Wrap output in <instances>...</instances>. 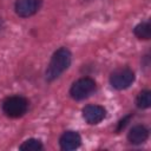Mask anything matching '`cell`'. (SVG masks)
Masks as SVG:
<instances>
[{"label":"cell","mask_w":151,"mask_h":151,"mask_svg":"<svg viewBox=\"0 0 151 151\" xmlns=\"http://www.w3.org/2000/svg\"><path fill=\"white\" fill-rule=\"evenodd\" d=\"M71 60H72L71 52L66 47H61V48L57 50L53 53V55L50 60V64L47 66L46 80L52 81V80L57 79L64 71H66L68 68Z\"/></svg>","instance_id":"obj_1"},{"label":"cell","mask_w":151,"mask_h":151,"mask_svg":"<svg viewBox=\"0 0 151 151\" xmlns=\"http://www.w3.org/2000/svg\"><path fill=\"white\" fill-rule=\"evenodd\" d=\"M28 109V101L21 96H12L4 100L2 111L7 117L19 118L22 117Z\"/></svg>","instance_id":"obj_2"},{"label":"cell","mask_w":151,"mask_h":151,"mask_svg":"<svg viewBox=\"0 0 151 151\" xmlns=\"http://www.w3.org/2000/svg\"><path fill=\"white\" fill-rule=\"evenodd\" d=\"M96 90V83L91 78H80L73 83L70 88V94L76 100H83L93 93Z\"/></svg>","instance_id":"obj_3"},{"label":"cell","mask_w":151,"mask_h":151,"mask_svg":"<svg viewBox=\"0 0 151 151\" xmlns=\"http://www.w3.org/2000/svg\"><path fill=\"white\" fill-rule=\"evenodd\" d=\"M133 81H134V73L132 72V70L127 67L116 70L110 77L111 85L117 90L127 88Z\"/></svg>","instance_id":"obj_4"},{"label":"cell","mask_w":151,"mask_h":151,"mask_svg":"<svg viewBox=\"0 0 151 151\" xmlns=\"http://www.w3.org/2000/svg\"><path fill=\"white\" fill-rule=\"evenodd\" d=\"M40 5V0H17L15 13L21 18H28L39 11Z\"/></svg>","instance_id":"obj_5"},{"label":"cell","mask_w":151,"mask_h":151,"mask_svg":"<svg viewBox=\"0 0 151 151\" xmlns=\"http://www.w3.org/2000/svg\"><path fill=\"white\" fill-rule=\"evenodd\" d=\"M106 116V111L99 105H87L83 109V117L88 124H98Z\"/></svg>","instance_id":"obj_6"},{"label":"cell","mask_w":151,"mask_h":151,"mask_svg":"<svg viewBox=\"0 0 151 151\" xmlns=\"http://www.w3.org/2000/svg\"><path fill=\"white\" fill-rule=\"evenodd\" d=\"M60 147L65 151H71L76 150L80 146L81 144V138L80 134L76 131H66L59 139Z\"/></svg>","instance_id":"obj_7"},{"label":"cell","mask_w":151,"mask_h":151,"mask_svg":"<svg viewBox=\"0 0 151 151\" xmlns=\"http://www.w3.org/2000/svg\"><path fill=\"white\" fill-rule=\"evenodd\" d=\"M147 137H149V131H147V129H146L145 126H143V125L133 126V127L130 130L129 134H127L129 142L132 143V144H136V145L144 143V142L147 139Z\"/></svg>","instance_id":"obj_8"},{"label":"cell","mask_w":151,"mask_h":151,"mask_svg":"<svg viewBox=\"0 0 151 151\" xmlns=\"http://www.w3.org/2000/svg\"><path fill=\"white\" fill-rule=\"evenodd\" d=\"M134 35L139 39H150L151 37V26H150V22L149 21H143L140 24H138L136 27H134Z\"/></svg>","instance_id":"obj_9"},{"label":"cell","mask_w":151,"mask_h":151,"mask_svg":"<svg viewBox=\"0 0 151 151\" xmlns=\"http://www.w3.org/2000/svg\"><path fill=\"white\" fill-rule=\"evenodd\" d=\"M20 150L22 151H39L42 149V144L39 139H35V138H29L27 140H25L20 146H19Z\"/></svg>","instance_id":"obj_10"},{"label":"cell","mask_w":151,"mask_h":151,"mask_svg":"<svg viewBox=\"0 0 151 151\" xmlns=\"http://www.w3.org/2000/svg\"><path fill=\"white\" fill-rule=\"evenodd\" d=\"M136 104L139 109H147L151 104V92L147 90L142 91L136 99Z\"/></svg>","instance_id":"obj_11"},{"label":"cell","mask_w":151,"mask_h":151,"mask_svg":"<svg viewBox=\"0 0 151 151\" xmlns=\"http://www.w3.org/2000/svg\"><path fill=\"white\" fill-rule=\"evenodd\" d=\"M1 27H2V20H1V18H0V29H1Z\"/></svg>","instance_id":"obj_12"}]
</instances>
